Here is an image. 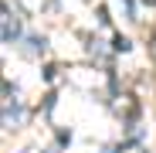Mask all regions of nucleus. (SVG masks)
Returning a JSON list of instances; mask_svg holds the SVG:
<instances>
[{
	"label": "nucleus",
	"instance_id": "obj_1",
	"mask_svg": "<svg viewBox=\"0 0 156 153\" xmlns=\"http://www.w3.org/2000/svg\"><path fill=\"white\" fill-rule=\"evenodd\" d=\"M115 51H129V41L126 38H115Z\"/></svg>",
	"mask_w": 156,
	"mask_h": 153
},
{
	"label": "nucleus",
	"instance_id": "obj_2",
	"mask_svg": "<svg viewBox=\"0 0 156 153\" xmlns=\"http://www.w3.org/2000/svg\"><path fill=\"white\" fill-rule=\"evenodd\" d=\"M146 4H156V0H146Z\"/></svg>",
	"mask_w": 156,
	"mask_h": 153
}]
</instances>
